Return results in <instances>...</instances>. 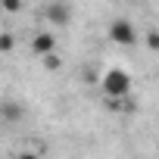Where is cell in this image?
<instances>
[{
  "label": "cell",
  "instance_id": "8992f818",
  "mask_svg": "<svg viewBox=\"0 0 159 159\" xmlns=\"http://www.w3.org/2000/svg\"><path fill=\"white\" fill-rule=\"evenodd\" d=\"M147 47L159 53V31H147Z\"/></svg>",
  "mask_w": 159,
  "mask_h": 159
},
{
  "label": "cell",
  "instance_id": "7a4b0ae2",
  "mask_svg": "<svg viewBox=\"0 0 159 159\" xmlns=\"http://www.w3.org/2000/svg\"><path fill=\"white\" fill-rule=\"evenodd\" d=\"M109 41H116L122 47H131V44H137V28L128 19H112L109 22Z\"/></svg>",
  "mask_w": 159,
  "mask_h": 159
},
{
  "label": "cell",
  "instance_id": "5b68a950",
  "mask_svg": "<svg viewBox=\"0 0 159 159\" xmlns=\"http://www.w3.org/2000/svg\"><path fill=\"white\" fill-rule=\"evenodd\" d=\"M13 44H16V41H13V34H10V31L0 34V53H10V50H13Z\"/></svg>",
  "mask_w": 159,
  "mask_h": 159
},
{
  "label": "cell",
  "instance_id": "277c9868",
  "mask_svg": "<svg viewBox=\"0 0 159 159\" xmlns=\"http://www.w3.org/2000/svg\"><path fill=\"white\" fill-rule=\"evenodd\" d=\"M31 50H34L38 56H50V53L56 50V34H50V31H41V34H34V41H31Z\"/></svg>",
  "mask_w": 159,
  "mask_h": 159
},
{
  "label": "cell",
  "instance_id": "6da1fadb",
  "mask_svg": "<svg viewBox=\"0 0 159 159\" xmlns=\"http://www.w3.org/2000/svg\"><path fill=\"white\" fill-rule=\"evenodd\" d=\"M100 88H103L106 100H122V97H128V94H131V75H128L125 69L112 66V69H106V72H103Z\"/></svg>",
  "mask_w": 159,
  "mask_h": 159
},
{
  "label": "cell",
  "instance_id": "ba28073f",
  "mask_svg": "<svg viewBox=\"0 0 159 159\" xmlns=\"http://www.w3.org/2000/svg\"><path fill=\"white\" fill-rule=\"evenodd\" d=\"M44 66H47V69H59V59H56V56H44Z\"/></svg>",
  "mask_w": 159,
  "mask_h": 159
},
{
  "label": "cell",
  "instance_id": "3957f363",
  "mask_svg": "<svg viewBox=\"0 0 159 159\" xmlns=\"http://www.w3.org/2000/svg\"><path fill=\"white\" fill-rule=\"evenodd\" d=\"M44 16H47L50 22H56V25H69V19H72V7L66 3V0H53V3L44 7Z\"/></svg>",
  "mask_w": 159,
  "mask_h": 159
},
{
  "label": "cell",
  "instance_id": "52a82bcc",
  "mask_svg": "<svg viewBox=\"0 0 159 159\" xmlns=\"http://www.w3.org/2000/svg\"><path fill=\"white\" fill-rule=\"evenodd\" d=\"M3 10L7 13H19L22 10V0H3Z\"/></svg>",
  "mask_w": 159,
  "mask_h": 159
},
{
  "label": "cell",
  "instance_id": "9c48e42d",
  "mask_svg": "<svg viewBox=\"0 0 159 159\" xmlns=\"http://www.w3.org/2000/svg\"><path fill=\"white\" fill-rule=\"evenodd\" d=\"M16 159H41V156L31 153V150H22V153H16Z\"/></svg>",
  "mask_w": 159,
  "mask_h": 159
}]
</instances>
